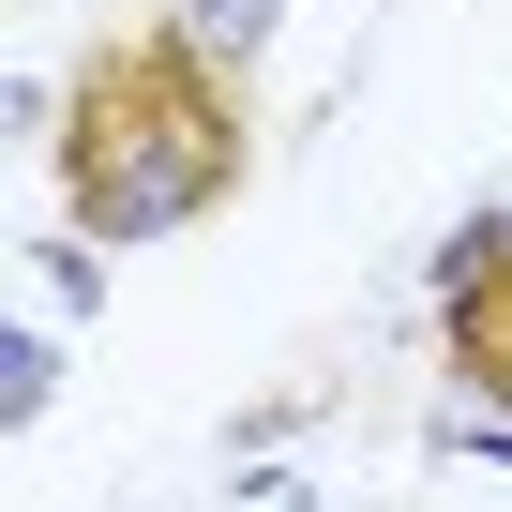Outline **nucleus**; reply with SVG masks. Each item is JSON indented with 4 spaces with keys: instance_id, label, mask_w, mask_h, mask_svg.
<instances>
[{
    "instance_id": "1",
    "label": "nucleus",
    "mask_w": 512,
    "mask_h": 512,
    "mask_svg": "<svg viewBox=\"0 0 512 512\" xmlns=\"http://www.w3.org/2000/svg\"><path fill=\"white\" fill-rule=\"evenodd\" d=\"M241 151H256L241 91L181 16L106 31L76 61V91H61V211H76V241H166V226L226 211Z\"/></svg>"
},
{
    "instance_id": "2",
    "label": "nucleus",
    "mask_w": 512,
    "mask_h": 512,
    "mask_svg": "<svg viewBox=\"0 0 512 512\" xmlns=\"http://www.w3.org/2000/svg\"><path fill=\"white\" fill-rule=\"evenodd\" d=\"M437 332H452V377H467L482 407H512V226H467V241H452Z\"/></svg>"
}]
</instances>
